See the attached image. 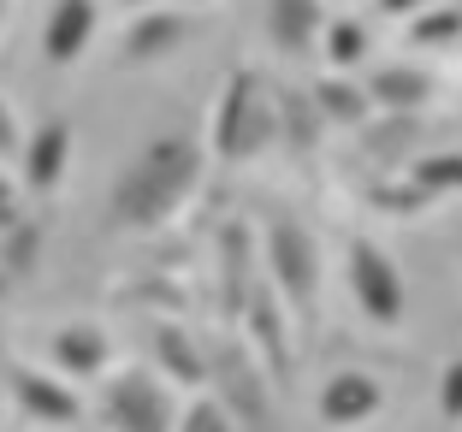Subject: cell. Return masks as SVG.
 <instances>
[{"label":"cell","instance_id":"obj_1","mask_svg":"<svg viewBox=\"0 0 462 432\" xmlns=\"http://www.w3.org/2000/svg\"><path fill=\"white\" fill-rule=\"evenodd\" d=\"M208 172V149L196 136H154L149 149H136L125 172L107 189V219L119 231H161L184 214Z\"/></svg>","mask_w":462,"mask_h":432},{"label":"cell","instance_id":"obj_2","mask_svg":"<svg viewBox=\"0 0 462 432\" xmlns=\"http://www.w3.org/2000/svg\"><path fill=\"white\" fill-rule=\"evenodd\" d=\"M279 142V113H273V89L255 78V66H231L226 89L208 119V154L219 166H244Z\"/></svg>","mask_w":462,"mask_h":432},{"label":"cell","instance_id":"obj_3","mask_svg":"<svg viewBox=\"0 0 462 432\" xmlns=\"http://www.w3.org/2000/svg\"><path fill=\"white\" fill-rule=\"evenodd\" d=\"M261 261H267V284L279 290L291 320L314 326V302H320V244L302 219H291L285 207L267 214V231H261Z\"/></svg>","mask_w":462,"mask_h":432},{"label":"cell","instance_id":"obj_4","mask_svg":"<svg viewBox=\"0 0 462 432\" xmlns=\"http://www.w3.org/2000/svg\"><path fill=\"white\" fill-rule=\"evenodd\" d=\"M96 415L107 432H178V391L161 367H125L101 385Z\"/></svg>","mask_w":462,"mask_h":432},{"label":"cell","instance_id":"obj_5","mask_svg":"<svg viewBox=\"0 0 462 432\" xmlns=\"http://www.w3.org/2000/svg\"><path fill=\"white\" fill-rule=\"evenodd\" d=\"M344 284H350L356 308L380 326V332H397V326H403V314H409L403 272H397V261L385 255L374 237H350V249H344Z\"/></svg>","mask_w":462,"mask_h":432},{"label":"cell","instance_id":"obj_6","mask_svg":"<svg viewBox=\"0 0 462 432\" xmlns=\"http://www.w3.org/2000/svg\"><path fill=\"white\" fill-rule=\"evenodd\" d=\"M237 320H244V332H249V355L261 362L267 385L273 391H291V379H297V362H291V314H285V302H279V290H273L267 279L249 284Z\"/></svg>","mask_w":462,"mask_h":432},{"label":"cell","instance_id":"obj_7","mask_svg":"<svg viewBox=\"0 0 462 432\" xmlns=\"http://www.w3.org/2000/svg\"><path fill=\"white\" fill-rule=\"evenodd\" d=\"M208 379H214V397L231 409V420L249 432H273V385L261 373V362L244 350V344H226V350L208 355Z\"/></svg>","mask_w":462,"mask_h":432},{"label":"cell","instance_id":"obj_8","mask_svg":"<svg viewBox=\"0 0 462 432\" xmlns=\"http://www.w3.org/2000/svg\"><path fill=\"white\" fill-rule=\"evenodd\" d=\"M71 154H78V124H71V113H48V119L24 136V149H18V178H24L30 196H54L71 172Z\"/></svg>","mask_w":462,"mask_h":432},{"label":"cell","instance_id":"obj_9","mask_svg":"<svg viewBox=\"0 0 462 432\" xmlns=\"http://www.w3.org/2000/svg\"><path fill=\"white\" fill-rule=\"evenodd\" d=\"M380 409H385V385L367 373V367H338V373L320 385V397H314V415H320V427H332V432L367 427Z\"/></svg>","mask_w":462,"mask_h":432},{"label":"cell","instance_id":"obj_10","mask_svg":"<svg viewBox=\"0 0 462 432\" xmlns=\"http://www.w3.org/2000/svg\"><path fill=\"white\" fill-rule=\"evenodd\" d=\"M6 391L18 397V409H24L30 420H42V427H78L83 420V397L71 391L66 373H42V367H6Z\"/></svg>","mask_w":462,"mask_h":432},{"label":"cell","instance_id":"obj_11","mask_svg":"<svg viewBox=\"0 0 462 432\" xmlns=\"http://www.w3.org/2000/svg\"><path fill=\"white\" fill-rule=\"evenodd\" d=\"M101 30V0H54L48 6V24H42V60L48 66H78L89 54V41Z\"/></svg>","mask_w":462,"mask_h":432},{"label":"cell","instance_id":"obj_12","mask_svg":"<svg viewBox=\"0 0 462 432\" xmlns=\"http://www.w3.org/2000/svg\"><path fill=\"white\" fill-rule=\"evenodd\" d=\"M184 36H190V18L178 13V6H136V13L125 18L119 54L131 60V66H154V60H166Z\"/></svg>","mask_w":462,"mask_h":432},{"label":"cell","instance_id":"obj_13","mask_svg":"<svg viewBox=\"0 0 462 432\" xmlns=\"http://www.w3.org/2000/svg\"><path fill=\"white\" fill-rule=\"evenodd\" d=\"M48 362H54V373H66V379H101L107 362H113V338L96 320H71V326H60L54 338H48Z\"/></svg>","mask_w":462,"mask_h":432},{"label":"cell","instance_id":"obj_14","mask_svg":"<svg viewBox=\"0 0 462 432\" xmlns=\"http://www.w3.org/2000/svg\"><path fill=\"white\" fill-rule=\"evenodd\" d=\"M149 344H154V367H161V379L172 391H202L208 385V350H202V338H196L190 326L166 320V326H154Z\"/></svg>","mask_w":462,"mask_h":432},{"label":"cell","instance_id":"obj_15","mask_svg":"<svg viewBox=\"0 0 462 432\" xmlns=\"http://www.w3.org/2000/svg\"><path fill=\"white\" fill-rule=\"evenodd\" d=\"M362 89H367V101L385 107V113H421L427 101L439 95V78H433V71H421V66H409V60H392V66L367 71Z\"/></svg>","mask_w":462,"mask_h":432},{"label":"cell","instance_id":"obj_16","mask_svg":"<svg viewBox=\"0 0 462 432\" xmlns=\"http://www.w3.org/2000/svg\"><path fill=\"white\" fill-rule=\"evenodd\" d=\"M327 24V0H267V41L285 60H302Z\"/></svg>","mask_w":462,"mask_h":432},{"label":"cell","instance_id":"obj_17","mask_svg":"<svg viewBox=\"0 0 462 432\" xmlns=\"http://www.w3.org/2000/svg\"><path fill=\"white\" fill-rule=\"evenodd\" d=\"M249 284H255V249H249V225H237L231 219L226 231H219V308L237 320V308H244Z\"/></svg>","mask_w":462,"mask_h":432},{"label":"cell","instance_id":"obj_18","mask_svg":"<svg viewBox=\"0 0 462 432\" xmlns=\"http://www.w3.org/2000/svg\"><path fill=\"white\" fill-rule=\"evenodd\" d=\"M309 101H314V113L327 124H344V131H362L367 119H374V101H367V89L350 78V71H327V78L309 89Z\"/></svg>","mask_w":462,"mask_h":432},{"label":"cell","instance_id":"obj_19","mask_svg":"<svg viewBox=\"0 0 462 432\" xmlns=\"http://www.w3.org/2000/svg\"><path fill=\"white\" fill-rule=\"evenodd\" d=\"M314 48H320V60H327V71H356L367 60V48H374V36H367L362 18H327L320 24V36H314Z\"/></svg>","mask_w":462,"mask_h":432},{"label":"cell","instance_id":"obj_20","mask_svg":"<svg viewBox=\"0 0 462 432\" xmlns=\"http://www.w3.org/2000/svg\"><path fill=\"white\" fill-rule=\"evenodd\" d=\"M273 113H279V136H285L291 154H309L314 142H320V131H327V119L314 113V101H309V95H297V89L273 95Z\"/></svg>","mask_w":462,"mask_h":432},{"label":"cell","instance_id":"obj_21","mask_svg":"<svg viewBox=\"0 0 462 432\" xmlns=\"http://www.w3.org/2000/svg\"><path fill=\"white\" fill-rule=\"evenodd\" d=\"M409 184H421L427 196H462V149H433V154H415V161L403 166Z\"/></svg>","mask_w":462,"mask_h":432},{"label":"cell","instance_id":"obj_22","mask_svg":"<svg viewBox=\"0 0 462 432\" xmlns=\"http://www.w3.org/2000/svg\"><path fill=\"white\" fill-rule=\"evenodd\" d=\"M36 255H42V225L30 214L0 231V272H6V279H30V272H36Z\"/></svg>","mask_w":462,"mask_h":432},{"label":"cell","instance_id":"obj_23","mask_svg":"<svg viewBox=\"0 0 462 432\" xmlns=\"http://www.w3.org/2000/svg\"><path fill=\"white\" fill-rule=\"evenodd\" d=\"M362 142H367V154H374V161L397 166V161L409 154V142H415V113H392V119H367V124H362Z\"/></svg>","mask_w":462,"mask_h":432},{"label":"cell","instance_id":"obj_24","mask_svg":"<svg viewBox=\"0 0 462 432\" xmlns=\"http://www.w3.org/2000/svg\"><path fill=\"white\" fill-rule=\"evenodd\" d=\"M409 48H450V41H462V6H421V13L409 18Z\"/></svg>","mask_w":462,"mask_h":432},{"label":"cell","instance_id":"obj_25","mask_svg":"<svg viewBox=\"0 0 462 432\" xmlns=\"http://www.w3.org/2000/svg\"><path fill=\"white\" fill-rule=\"evenodd\" d=\"M178 432H237V420H231V409L202 385V391H190V403H178Z\"/></svg>","mask_w":462,"mask_h":432},{"label":"cell","instance_id":"obj_26","mask_svg":"<svg viewBox=\"0 0 462 432\" xmlns=\"http://www.w3.org/2000/svg\"><path fill=\"white\" fill-rule=\"evenodd\" d=\"M367 202L380 207V214H397V219H421L427 207H433V196H427L421 184H409V178H403V184L392 178V184H374V189H367Z\"/></svg>","mask_w":462,"mask_h":432},{"label":"cell","instance_id":"obj_27","mask_svg":"<svg viewBox=\"0 0 462 432\" xmlns=\"http://www.w3.org/2000/svg\"><path fill=\"white\" fill-rule=\"evenodd\" d=\"M439 415H445L450 427L462 420V355L445 362V373H439Z\"/></svg>","mask_w":462,"mask_h":432},{"label":"cell","instance_id":"obj_28","mask_svg":"<svg viewBox=\"0 0 462 432\" xmlns=\"http://www.w3.org/2000/svg\"><path fill=\"white\" fill-rule=\"evenodd\" d=\"M18 154V113L6 107V95H0V161H13Z\"/></svg>","mask_w":462,"mask_h":432},{"label":"cell","instance_id":"obj_29","mask_svg":"<svg viewBox=\"0 0 462 432\" xmlns=\"http://www.w3.org/2000/svg\"><path fill=\"white\" fill-rule=\"evenodd\" d=\"M24 219V207H18V178H0V231L18 225Z\"/></svg>","mask_w":462,"mask_h":432},{"label":"cell","instance_id":"obj_30","mask_svg":"<svg viewBox=\"0 0 462 432\" xmlns=\"http://www.w3.org/2000/svg\"><path fill=\"white\" fill-rule=\"evenodd\" d=\"M421 6H439V0H380V13H385V18H415Z\"/></svg>","mask_w":462,"mask_h":432},{"label":"cell","instance_id":"obj_31","mask_svg":"<svg viewBox=\"0 0 462 432\" xmlns=\"http://www.w3.org/2000/svg\"><path fill=\"white\" fill-rule=\"evenodd\" d=\"M119 6H131V13H136V6H172V0H119Z\"/></svg>","mask_w":462,"mask_h":432},{"label":"cell","instance_id":"obj_32","mask_svg":"<svg viewBox=\"0 0 462 432\" xmlns=\"http://www.w3.org/2000/svg\"><path fill=\"white\" fill-rule=\"evenodd\" d=\"M0 290H6V272H0Z\"/></svg>","mask_w":462,"mask_h":432},{"label":"cell","instance_id":"obj_33","mask_svg":"<svg viewBox=\"0 0 462 432\" xmlns=\"http://www.w3.org/2000/svg\"><path fill=\"white\" fill-rule=\"evenodd\" d=\"M0 6H6V0H0Z\"/></svg>","mask_w":462,"mask_h":432},{"label":"cell","instance_id":"obj_34","mask_svg":"<svg viewBox=\"0 0 462 432\" xmlns=\"http://www.w3.org/2000/svg\"><path fill=\"white\" fill-rule=\"evenodd\" d=\"M66 432H71V427H66Z\"/></svg>","mask_w":462,"mask_h":432}]
</instances>
